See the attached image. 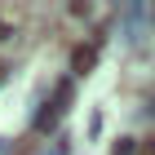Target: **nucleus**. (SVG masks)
Listing matches in <instances>:
<instances>
[{
    "mask_svg": "<svg viewBox=\"0 0 155 155\" xmlns=\"http://www.w3.org/2000/svg\"><path fill=\"white\" fill-rule=\"evenodd\" d=\"M93 62H97V53H93V45H80V49H75V58H71V67H75V71H89Z\"/></svg>",
    "mask_w": 155,
    "mask_h": 155,
    "instance_id": "obj_2",
    "label": "nucleus"
},
{
    "mask_svg": "<svg viewBox=\"0 0 155 155\" xmlns=\"http://www.w3.org/2000/svg\"><path fill=\"white\" fill-rule=\"evenodd\" d=\"M67 107H71V84H62V89H58V97H53V102L45 107V115H40V124H45V129H53V124H58V115H62Z\"/></svg>",
    "mask_w": 155,
    "mask_h": 155,
    "instance_id": "obj_1",
    "label": "nucleus"
}]
</instances>
